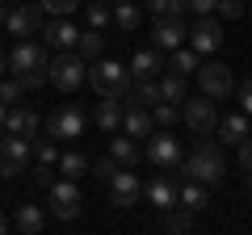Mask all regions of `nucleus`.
Wrapping results in <instances>:
<instances>
[{
  "instance_id": "nucleus-1",
  "label": "nucleus",
  "mask_w": 252,
  "mask_h": 235,
  "mask_svg": "<svg viewBox=\"0 0 252 235\" xmlns=\"http://www.w3.org/2000/svg\"><path fill=\"white\" fill-rule=\"evenodd\" d=\"M181 172H185L189 181H202V185H219L227 172V160H223V147L210 143V135L198 139V147L189 155H181Z\"/></svg>"
},
{
  "instance_id": "nucleus-2",
  "label": "nucleus",
  "mask_w": 252,
  "mask_h": 235,
  "mask_svg": "<svg viewBox=\"0 0 252 235\" xmlns=\"http://www.w3.org/2000/svg\"><path fill=\"white\" fill-rule=\"evenodd\" d=\"M46 63H51V59H46V46L30 42V38H21V42L9 51V76H17V80L26 84V92L30 88H42Z\"/></svg>"
},
{
  "instance_id": "nucleus-3",
  "label": "nucleus",
  "mask_w": 252,
  "mask_h": 235,
  "mask_svg": "<svg viewBox=\"0 0 252 235\" xmlns=\"http://www.w3.org/2000/svg\"><path fill=\"white\" fill-rule=\"evenodd\" d=\"M46 80H51L59 92H76L84 80H89V67H84V59L76 51H63V55H55L51 63H46Z\"/></svg>"
},
{
  "instance_id": "nucleus-4",
  "label": "nucleus",
  "mask_w": 252,
  "mask_h": 235,
  "mask_svg": "<svg viewBox=\"0 0 252 235\" xmlns=\"http://www.w3.org/2000/svg\"><path fill=\"white\" fill-rule=\"evenodd\" d=\"M89 84L97 88V97H122V92L130 88V67L114 63V59H93Z\"/></svg>"
},
{
  "instance_id": "nucleus-5",
  "label": "nucleus",
  "mask_w": 252,
  "mask_h": 235,
  "mask_svg": "<svg viewBox=\"0 0 252 235\" xmlns=\"http://www.w3.org/2000/svg\"><path fill=\"white\" fill-rule=\"evenodd\" d=\"M80 189H76V181H67V176H63V181H51L46 185V210H51L55 218H63V223H72L76 214H80Z\"/></svg>"
},
{
  "instance_id": "nucleus-6",
  "label": "nucleus",
  "mask_w": 252,
  "mask_h": 235,
  "mask_svg": "<svg viewBox=\"0 0 252 235\" xmlns=\"http://www.w3.org/2000/svg\"><path fill=\"white\" fill-rule=\"evenodd\" d=\"M143 160L152 164V168H160V172H172V168H181V143H177V135H168V130H160V135H147V147H143Z\"/></svg>"
},
{
  "instance_id": "nucleus-7",
  "label": "nucleus",
  "mask_w": 252,
  "mask_h": 235,
  "mask_svg": "<svg viewBox=\"0 0 252 235\" xmlns=\"http://www.w3.org/2000/svg\"><path fill=\"white\" fill-rule=\"evenodd\" d=\"M198 84H202V97H210V101L231 97V88H235L227 63H198Z\"/></svg>"
},
{
  "instance_id": "nucleus-8",
  "label": "nucleus",
  "mask_w": 252,
  "mask_h": 235,
  "mask_svg": "<svg viewBox=\"0 0 252 235\" xmlns=\"http://www.w3.org/2000/svg\"><path fill=\"white\" fill-rule=\"evenodd\" d=\"M42 4H26V0H21L17 9H9V17H4V29H9L13 38H30V34H38V29L46 26L42 21Z\"/></svg>"
},
{
  "instance_id": "nucleus-9",
  "label": "nucleus",
  "mask_w": 252,
  "mask_h": 235,
  "mask_svg": "<svg viewBox=\"0 0 252 235\" xmlns=\"http://www.w3.org/2000/svg\"><path fill=\"white\" fill-rule=\"evenodd\" d=\"M84 109L80 105H59L51 114V122H46V130H51V139H80L84 135Z\"/></svg>"
},
{
  "instance_id": "nucleus-10",
  "label": "nucleus",
  "mask_w": 252,
  "mask_h": 235,
  "mask_svg": "<svg viewBox=\"0 0 252 235\" xmlns=\"http://www.w3.org/2000/svg\"><path fill=\"white\" fill-rule=\"evenodd\" d=\"M30 151H34V143L21 135H9V139H0V176H17L21 168H26Z\"/></svg>"
},
{
  "instance_id": "nucleus-11",
  "label": "nucleus",
  "mask_w": 252,
  "mask_h": 235,
  "mask_svg": "<svg viewBox=\"0 0 252 235\" xmlns=\"http://www.w3.org/2000/svg\"><path fill=\"white\" fill-rule=\"evenodd\" d=\"M109 202H114L118 210H126V206H135L139 198H143V185H139V176L135 172H126V168H114V176H109Z\"/></svg>"
},
{
  "instance_id": "nucleus-12",
  "label": "nucleus",
  "mask_w": 252,
  "mask_h": 235,
  "mask_svg": "<svg viewBox=\"0 0 252 235\" xmlns=\"http://www.w3.org/2000/svg\"><path fill=\"white\" fill-rule=\"evenodd\" d=\"M181 105H185V126L193 130V135H210V130L219 126V114H215V105H210V97H193V101H181Z\"/></svg>"
},
{
  "instance_id": "nucleus-13",
  "label": "nucleus",
  "mask_w": 252,
  "mask_h": 235,
  "mask_svg": "<svg viewBox=\"0 0 252 235\" xmlns=\"http://www.w3.org/2000/svg\"><path fill=\"white\" fill-rule=\"evenodd\" d=\"M189 46L198 55H215L219 46H223V26L215 21V13H206V17L193 21V29H189Z\"/></svg>"
},
{
  "instance_id": "nucleus-14",
  "label": "nucleus",
  "mask_w": 252,
  "mask_h": 235,
  "mask_svg": "<svg viewBox=\"0 0 252 235\" xmlns=\"http://www.w3.org/2000/svg\"><path fill=\"white\" fill-rule=\"evenodd\" d=\"M122 130H126L130 139H147V135L156 130V122H152V109H147L139 97H130V101L122 105Z\"/></svg>"
},
{
  "instance_id": "nucleus-15",
  "label": "nucleus",
  "mask_w": 252,
  "mask_h": 235,
  "mask_svg": "<svg viewBox=\"0 0 252 235\" xmlns=\"http://www.w3.org/2000/svg\"><path fill=\"white\" fill-rule=\"evenodd\" d=\"M185 38H189V29L181 17H156V26H152L156 51H177V46H185Z\"/></svg>"
},
{
  "instance_id": "nucleus-16",
  "label": "nucleus",
  "mask_w": 252,
  "mask_h": 235,
  "mask_svg": "<svg viewBox=\"0 0 252 235\" xmlns=\"http://www.w3.org/2000/svg\"><path fill=\"white\" fill-rule=\"evenodd\" d=\"M76 38H80V29L72 26L67 17H55L42 26V46H55V51H76Z\"/></svg>"
},
{
  "instance_id": "nucleus-17",
  "label": "nucleus",
  "mask_w": 252,
  "mask_h": 235,
  "mask_svg": "<svg viewBox=\"0 0 252 235\" xmlns=\"http://www.w3.org/2000/svg\"><path fill=\"white\" fill-rule=\"evenodd\" d=\"M38 114L30 105H9V118H4V135H21V139H34L38 135Z\"/></svg>"
},
{
  "instance_id": "nucleus-18",
  "label": "nucleus",
  "mask_w": 252,
  "mask_h": 235,
  "mask_svg": "<svg viewBox=\"0 0 252 235\" xmlns=\"http://www.w3.org/2000/svg\"><path fill=\"white\" fill-rule=\"evenodd\" d=\"M177 206H181V210H189V214L206 210V206H210L206 185H202V181H185V185H177Z\"/></svg>"
},
{
  "instance_id": "nucleus-19",
  "label": "nucleus",
  "mask_w": 252,
  "mask_h": 235,
  "mask_svg": "<svg viewBox=\"0 0 252 235\" xmlns=\"http://www.w3.org/2000/svg\"><path fill=\"white\" fill-rule=\"evenodd\" d=\"M13 227H17L21 235H38V231L46 227V210H42V206H34V202H21L17 214H13Z\"/></svg>"
},
{
  "instance_id": "nucleus-20",
  "label": "nucleus",
  "mask_w": 252,
  "mask_h": 235,
  "mask_svg": "<svg viewBox=\"0 0 252 235\" xmlns=\"http://www.w3.org/2000/svg\"><path fill=\"white\" fill-rule=\"evenodd\" d=\"M93 122H97L105 135H114V130L122 126V105H118V97H101L97 105H93Z\"/></svg>"
},
{
  "instance_id": "nucleus-21",
  "label": "nucleus",
  "mask_w": 252,
  "mask_h": 235,
  "mask_svg": "<svg viewBox=\"0 0 252 235\" xmlns=\"http://www.w3.org/2000/svg\"><path fill=\"white\" fill-rule=\"evenodd\" d=\"M143 193H147V202H152L156 210H172L177 206V181H172V176H156Z\"/></svg>"
},
{
  "instance_id": "nucleus-22",
  "label": "nucleus",
  "mask_w": 252,
  "mask_h": 235,
  "mask_svg": "<svg viewBox=\"0 0 252 235\" xmlns=\"http://www.w3.org/2000/svg\"><path fill=\"white\" fill-rule=\"evenodd\" d=\"M109 155H114L122 168H135V164L143 160V147H139L130 135H122V139H109Z\"/></svg>"
},
{
  "instance_id": "nucleus-23",
  "label": "nucleus",
  "mask_w": 252,
  "mask_h": 235,
  "mask_svg": "<svg viewBox=\"0 0 252 235\" xmlns=\"http://www.w3.org/2000/svg\"><path fill=\"white\" fill-rule=\"evenodd\" d=\"M164 72L160 67V51L156 46H147V51H135V59H130V80H147V76Z\"/></svg>"
},
{
  "instance_id": "nucleus-24",
  "label": "nucleus",
  "mask_w": 252,
  "mask_h": 235,
  "mask_svg": "<svg viewBox=\"0 0 252 235\" xmlns=\"http://www.w3.org/2000/svg\"><path fill=\"white\" fill-rule=\"evenodd\" d=\"M248 130H252V126H248V114H244V109H240V114H227L223 122H219V143H231V147H235Z\"/></svg>"
},
{
  "instance_id": "nucleus-25",
  "label": "nucleus",
  "mask_w": 252,
  "mask_h": 235,
  "mask_svg": "<svg viewBox=\"0 0 252 235\" xmlns=\"http://www.w3.org/2000/svg\"><path fill=\"white\" fill-rule=\"evenodd\" d=\"M156 84H160V101H168V105H181V101H185V76H181V72L168 67Z\"/></svg>"
},
{
  "instance_id": "nucleus-26",
  "label": "nucleus",
  "mask_w": 252,
  "mask_h": 235,
  "mask_svg": "<svg viewBox=\"0 0 252 235\" xmlns=\"http://www.w3.org/2000/svg\"><path fill=\"white\" fill-rule=\"evenodd\" d=\"M76 55H80V59H101V55H105V38H101V29H84V34L76 38Z\"/></svg>"
},
{
  "instance_id": "nucleus-27",
  "label": "nucleus",
  "mask_w": 252,
  "mask_h": 235,
  "mask_svg": "<svg viewBox=\"0 0 252 235\" xmlns=\"http://www.w3.org/2000/svg\"><path fill=\"white\" fill-rule=\"evenodd\" d=\"M139 17H143V13H139L135 0H118V4H114V26L122 29V34H130V29L139 26Z\"/></svg>"
},
{
  "instance_id": "nucleus-28",
  "label": "nucleus",
  "mask_w": 252,
  "mask_h": 235,
  "mask_svg": "<svg viewBox=\"0 0 252 235\" xmlns=\"http://www.w3.org/2000/svg\"><path fill=\"white\" fill-rule=\"evenodd\" d=\"M59 172L67 181H80V176H89V160H84L80 151H63L59 155Z\"/></svg>"
},
{
  "instance_id": "nucleus-29",
  "label": "nucleus",
  "mask_w": 252,
  "mask_h": 235,
  "mask_svg": "<svg viewBox=\"0 0 252 235\" xmlns=\"http://www.w3.org/2000/svg\"><path fill=\"white\" fill-rule=\"evenodd\" d=\"M164 231H172V235H181V231H193V214L189 210H164Z\"/></svg>"
},
{
  "instance_id": "nucleus-30",
  "label": "nucleus",
  "mask_w": 252,
  "mask_h": 235,
  "mask_svg": "<svg viewBox=\"0 0 252 235\" xmlns=\"http://www.w3.org/2000/svg\"><path fill=\"white\" fill-rule=\"evenodd\" d=\"M172 72H198V51H193V46H177V51H172Z\"/></svg>"
},
{
  "instance_id": "nucleus-31",
  "label": "nucleus",
  "mask_w": 252,
  "mask_h": 235,
  "mask_svg": "<svg viewBox=\"0 0 252 235\" xmlns=\"http://www.w3.org/2000/svg\"><path fill=\"white\" fill-rule=\"evenodd\" d=\"M84 17H89V29H105L109 21H114V9H109L105 0H97V4H89V9H84Z\"/></svg>"
},
{
  "instance_id": "nucleus-32",
  "label": "nucleus",
  "mask_w": 252,
  "mask_h": 235,
  "mask_svg": "<svg viewBox=\"0 0 252 235\" xmlns=\"http://www.w3.org/2000/svg\"><path fill=\"white\" fill-rule=\"evenodd\" d=\"M21 97H26V84H21L17 76H0V101H4V105H17Z\"/></svg>"
},
{
  "instance_id": "nucleus-33",
  "label": "nucleus",
  "mask_w": 252,
  "mask_h": 235,
  "mask_svg": "<svg viewBox=\"0 0 252 235\" xmlns=\"http://www.w3.org/2000/svg\"><path fill=\"white\" fill-rule=\"evenodd\" d=\"M135 97L143 101L147 109L160 105V84H156V76H147V80H135Z\"/></svg>"
},
{
  "instance_id": "nucleus-34",
  "label": "nucleus",
  "mask_w": 252,
  "mask_h": 235,
  "mask_svg": "<svg viewBox=\"0 0 252 235\" xmlns=\"http://www.w3.org/2000/svg\"><path fill=\"white\" fill-rule=\"evenodd\" d=\"M30 155H34L38 164H46V168H55V164H59V147H55V139H38Z\"/></svg>"
},
{
  "instance_id": "nucleus-35",
  "label": "nucleus",
  "mask_w": 252,
  "mask_h": 235,
  "mask_svg": "<svg viewBox=\"0 0 252 235\" xmlns=\"http://www.w3.org/2000/svg\"><path fill=\"white\" fill-rule=\"evenodd\" d=\"M143 9L152 13V17H181V13H185V9L177 4V0H147Z\"/></svg>"
},
{
  "instance_id": "nucleus-36",
  "label": "nucleus",
  "mask_w": 252,
  "mask_h": 235,
  "mask_svg": "<svg viewBox=\"0 0 252 235\" xmlns=\"http://www.w3.org/2000/svg\"><path fill=\"white\" fill-rule=\"evenodd\" d=\"M152 122L156 126H177V105H168V101H160V105H152Z\"/></svg>"
},
{
  "instance_id": "nucleus-37",
  "label": "nucleus",
  "mask_w": 252,
  "mask_h": 235,
  "mask_svg": "<svg viewBox=\"0 0 252 235\" xmlns=\"http://www.w3.org/2000/svg\"><path fill=\"white\" fill-rule=\"evenodd\" d=\"M114 168H122V164H118L114 155H101L97 164H89V172L97 176V181H109V176H114Z\"/></svg>"
},
{
  "instance_id": "nucleus-38",
  "label": "nucleus",
  "mask_w": 252,
  "mask_h": 235,
  "mask_svg": "<svg viewBox=\"0 0 252 235\" xmlns=\"http://www.w3.org/2000/svg\"><path fill=\"white\" fill-rule=\"evenodd\" d=\"M38 4H42L51 17H67V13H76V4H80V0H38Z\"/></svg>"
},
{
  "instance_id": "nucleus-39",
  "label": "nucleus",
  "mask_w": 252,
  "mask_h": 235,
  "mask_svg": "<svg viewBox=\"0 0 252 235\" xmlns=\"http://www.w3.org/2000/svg\"><path fill=\"white\" fill-rule=\"evenodd\" d=\"M235 147H240V168H244V172H252V130H248V135H244Z\"/></svg>"
},
{
  "instance_id": "nucleus-40",
  "label": "nucleus",
  "mask_w": 252,
  "mask_h": 235,
  "mask_svg": "<svg viewBox=\"0 0 252 235\" xmlns=\"http://www.w3.org/2000/svg\"><path fill=\"white\" fill-rule=\"evenodd\" d=\"M215 9L223 13V17H244V0H219Z\"/></svg>"
},
{
  "instance_id": "nucleus-41",
  "label": "nucleus",
  "mask_w": 252,
  "mask_h": 235,
  "mask_svg": "<svg viewBox=\"0 0 252 235\" xmlns=\"http://www.w3.org/2000/svg\"><path fill=\"white\" fill-rule=\"evenodd\" d=\"M240 105H244V114L252 118V80H244V84H240Z\"/></svg>"
},
{
  "instance_id": "nucleus-42",
  "label": "nucleus",
  "mask_w": 252,
  "mask_h": 235,
  "mask_svg": "<svg viewBox=\"0 0 252 235\" xmlns=\"http://www.w3.org/2000/svg\"><path fill=\"white\" fill-rule=\"evenodd\" d=\"M4 118H9V105L0 101V135H4Z\"/></svg>"
},
{
  "instance_id": "nucleus-43",
  "label": "nucleus",
  "mask_w": 252,
  "mask_h": 235,
  "mask_svg": "<svg viewBox=\"0 0 252 235\" xmlns=\"http://www.w3.org/2000/svg\"><path fill=\"white\" fill-rule=\"evenodd\" d=\"M9 72V51H0V76Z\"/></svg>"
},
{
  "instance_id": "nucleus-44",
  "label": "nucleus",
  "mask_w": 252,
  "mask_h": 235,
  "mask_svg": "<svg viewBox=\"0 0 252 235\" xmlns=\"http://www.w3.org/2000/svg\"><path fill=\"white\" fill-rule=\"evenodd\" d=\"M9 227H13V223H9V214H0V235L9 231Z\"/></svg>"
},
{
  "instance_id": "nucleus-45",
  "label": "nucleus",
  "mask_w": 252,
  "mask_h": 235,
  "mask_svg": "<svg viewBox=\"0 0 252 235\" xmlns=\"http://www.w3.org/2000/svg\"><path fill=\"white\" fill-rule=\"evenodd\" d=\"M244 189H248V198H252V172H244Z\"/></svg>"
},
{
  "instance_id": "nucleus-46",
  "label": "nucleus",
  "mask_w": 252,
  "mask_h": 235,
  "mask_svg": "<svg viewBox=\"0 0 252 235\" xmlns=\"http://www.w3.org/2000/svg\"><path fill=\"white\" fill-rule=\"evenodd\" d=\"M4 17H9V9H4V0H0V26H4Z\"/></svg>"
},
{
  "instance_id": "nucleus-47",
  "label": "nucleus",
  "mask_w": 252,
  "mask_h": 235,
  "mask_svg": "<svg viewBox=\"0 0 252 235\" xmlns=\"http://www.w3.org/2000/svg\"><path fill=\"white\" fill-rule=\"evenodd\" d=\"M4 4H21V0H4Z\"/></svg>"
}]
</instances>
